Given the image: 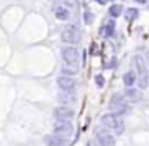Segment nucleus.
I'll return each mask as SVG.
<instances>
[{
  "label": "nucleus",
  "mask_w": 149,
  "mask_h": 146,
  "mask_svg": "<svg viewBox=\"0 0 149 146\" xmlns=\"http://www.w3.org/2000/svg\"><path fill=\"white\" fill-rule=\"evenodd\" d=\"M101 124L106 127V130H112L116 135H122L123 130H125V124L123 119L120 116H116L112 112H107L101 117Z\"/></svg>",
  "instance_id": "nucleus-1"
},
{
  "label": "nucleus",
  "mask_w": 149,
  "mask_h": 146,
  "mask_svg": "<svg viewBox=\"0 0 149 146\" xmlns=\"http://www.w3.org/2000/svg\"><path fill=\"white\" fill-rule=\"evenodd\" d=\"M109 111L116 116H123L128 112V103L120 93H114L109 100Z\"/></svg>",
  "instance_id": "nucleus-2"
},
{
  "label": "nucleus",
  "mask_w": 149,
  "mask_h": 146,
  "mask_svg": "<svg viewBox=\"0 0 149 146\" xmlns=\"http://www.w3.org/2000/svg\"><path fill=\"white\" fill-rule=\"evenodd\" d=\"M74 132V125L71 120H55L53 124V135L61 136V138H69Z\"/></svg>",
  "instance_id": "nucleus-3"
},
{
  "label": "nucleus",
  "mask_w": 149,
  "mask_h": 146,
  "mask_svg": "<svg viewBox=\"0 0 149 146\" xmlns=\"http://www.w3.org/2000/svg\"><path fill=\"white\" fill-rule=\"evenodd\" d=\"M133 61H135V66H136L138 74H139V90H143V88L148 87V77H149L148 68H146L144 58H143V56H139V55H136Z\"/></svg>",
  "instance_id": "nucleus-4"
},
{
  "label": "nucleus",
  "mask_w": 149,
  "mask_h": 146,
  "mask_svg": "<svg viewBox=\"0 0 149 146\" xmlns=\"http://www.w3.org/2000/svg\"><path fill=\"white\" fill-rule=\"evenodd\" d=\"M61 39L64 40L66 43H69V45H75V43L80 42L82 34H80V31H79L77 27L68 26V27H64V29L61 31Z\"/></svg>",
  "instance_id": "nucleus-5"
},
{
  "label": "nucleus",
  "mask_w": 149,
  "mask_h": 146,
  "mask_svg": "<svg viewBox=\"0 0 149 146\" xmlns=\"http://www.w3.org/2000/svg\"><path fill=\"white\" fill-rule=\"evenodd\" d=\"M61 55H63V59L68 64H74V66L80 64V53H79V50L75 47H64L61 50Z\"/></svg>",
  "instance_id": "nucleus-6"
},
{
  "label": "nucleus",
  "mask_w": 149,
  "mask_h": 146,
  "mask_svg": "<svg viewBox=\"0 0 149 146\" xmlns=\"http://www.w3.org/2000/svg\"><path fill=\"white\" fill-rule=\"evenodd\" d=\"M96 141L100 146H116V138H114V135L106 129H100L96 132Z\"/></svg>",
  "instance_id": "nucleus-7"
},
{
  "label": "nucleus",
  "mask_w": 149,
  "mask_h": 146,
  "mask_svg": "<svg viewBox=\"0 0 149 146\" xmlns=\"http://www.w3.org/2000/svg\"><path fill=\"white\" fill-rule=\"evenodd\" d=\"M74 109L69 106H58L53 111V116L56 120H72L74 119Z\"/></svg>",
  "instance_id": "nucleus-8"
},
{
  "label": "nucleus",
  "mask_w": 149,
  "mask_h": 146,
  "mask_svg": "<svg viewBox=\"0 0 149 146\" xmlns=\"http://www.w3.org/2000/svg\"><path fill=\"white\" fill-rule=\"evenodd\" d=\"M122 96L125 98L127 103H139V101H141V98H143V95H141V90H138V88L127 87V90L123 92Z\"/></svg>",
  "instance_id": "nucleus-9"
},
{
  "label": "nucleus",
  "mask_w": 149,
  "mask_h": 146,
  "mask_svg": "<svg viewBox=\"0 0 149 146\" xmlns=\"http://www.w3.org/2000/svg\"><path fill=\"white\" fill-rule=\"evenodd\" d=\"M58 85H59V88H61L63 92H72L75 88V80L71 77V75H64V74H61L58 77Z\"/></svg>",
  "instance_id": "nucleus-10"
},
{
  "label": "nucleus",
  "mask_w": 149,
  "mask_h": 146,
  "mask_svg": "<svg viewBox=\"0 0 149 146\" xmlns=\"http://www.w3.org/2000/svg\"><path fill=\"white\" fill-rule=\"evenodd\" d=\"M45 145L47 146H68V140L61 138V136H56V135H47Z\"/></svg>",
  "instance_id": "nucleus-11"
},
{
  "label": "nucleus",
  "mask_w": 149,
  "mask_h": 146,
  "mask_svg": "<svg viewBox=\"0 0 149 146\" xmlns=\"http://www.w3.org/2000/svg\"><path fill=\"white\" fill-rule=\"evenodd\" d=\"M55 16L58 18V20H61V21H66V20H69V10H68V7H55Z\"/></svg>",
  "instance_id": "nucleus-12"
},
{
  "label": "nucleus",
  "mask_w": 149,
  "mask_h": 146,
  "mask_svg": "<svg viewBox=\"0 0 149 146\" xmlns=\"http://www.w3.org/2000/svg\"><path fill=\"white\" fill-rule=\"evenodd\" d=\"M59 101L61 103H75V96L72 92H61L59 93Z\"/></svg>",
  "instance_id": "nucleus-13"
},
{
  "label": "nucleus",
  "mask_w": 149,
  "mask_h": 146,
  "mask_svg": "<svg viewBox=\"0 0 149 146\" xmlns=\"http://www.w3.org/2000/svg\"><path fill=\"white\" fill-rule=\"evenodd\" d=\"M136 82V77H135V72L133 71H128L125 72V75H123V84L127 85V87H132L133 84Z\"/></svg>",
  "instance_id": "nucleus-14"
},
{
  "label": "nucleus",
  "mask_w": 149,
  "mask_h": 146,
  "mask_svg": "<svg viewBox=\"0 0 149 146\" xmlns=\"http://www.w3.org/2000/svg\"><path fill=\"white\" fill-rule=\"evenodd\" d=\"M114 31V21H107V23L103 24V27H101V36H111Z\"/></svg>",
  "instance_id": "nucleus-15"
},
{
  "label": "nucleus",
  "mask_w": 149,
  "mask_h": 146,
  "mask_svg": "<svg viewBox=\"0 0 149 146\" xmlns=\"http://www.w3.org/2000/svg\"><path fill=\"white\" fill-rule=\"evenodd\" d=\"M79 71V66H74V64H63V72H64V75H74L77 74Z\"/></svg>",
  "instance_id": "nucleus-16"
},
{
  "label": "nucleus",
  "mask_w": 149,
  "mask_h": 146,
  "mask_svg": "<svg viewBox=\"0 0 149 146\" xmlns=\"http://www.w3.org/2000/svg\"><path fill=\"white\" fill-rule=\"evenodd\" d=\"M122 11H123V8H122V5H119V3H116V5H111L109 7V13H111V16H119V15H122Z\"/></svg>",
  "instance_id": "nucleus-17"
},
{
  "label": "nucleus",
  "mask_w": 149,
  "mask_h": 146,
  "mask_svg": "<svg viewBox=\"0 0 149 146\" xmlns=\"http://www.w3.org/2000/svg\"><path fill=\"white\" fill-rule=\"evenodd\" d=\"M136 16H138V10H136V8H128V10H127V18H128V20H135Z\"/></svg>",
  "instance_id": "nucleus-18"
},
{
  "label": "nucleus",
  "mask_w": 149,
  "mask_h": 146,
  "mask_svg": "<svg viewBox=\"0 0 149 146\" xmlns=\"http://www.w3.org/2000/svg\"><path fill=\"white\" fill-rule=\"evenodd\" d=\"M95 82H96L98 87H103V85H104V79H103V75H100V74L95 75Z\"/></svg>",
  "instance_id": "nucleus-19"
},
{
  "label": "nucleus",
  "mask_w": 149,
  "mask_h": 146,
  "mask_svg": "<svg viewBox=\"0 0 149 146\" xmlns=\"http://www.w3.org/2000/svg\"><path fill=\"white\" fill-rule=\"evenodd\" d=\"M85 21H87L88 24L91 23V15H90V11H85Z\"/></svg>",
  "instance_id": "nucleus-20"
},
{
  "label": "nucleus",
  "mask_w": 149,
  "mask_h": 146,
  "mask_svg": "<svg viewBox=\"0 0 149 146\" xmlns=\"http://www.w3.org/2000/svg\"><path fill=\"white\" fill-rule=\"evenodd\" d=\"M98 2H100V3H106V0H98Z\"/></svg>",
  "instance_id": "nucleus-21"
},
{
  "label": "nucleus",
  "mask_w": 149,
  "mask_h": 146,
  "mask_svg": "<svg viewBox=\"0 0 149 146\" xmlns=\"http://www.w3.org/2000/svg\"><path fill=\"white\" fill-rule=\"evenodd\" d=\"M136 2H139V3H144L146 0H136Z\"/></svg>",
  "instance_id": "nucleus-22"
},
{
  "label": "nucleus",
  "mask_w": 149,
  "mask_h": 146,
  "mask_svg": "<svg viewBox=\"0 0 149 146\" xmlns=\"http://www.w3.org/2000/svg\"><path fill=\"white\" fill-rule=\"evenodd\" d=\"M55 2H64V0H55Z\"/></svg>",
  "instance_id": "nucleus-23"
},
{
  "label": "nucleus",
  "mask_w": 149,
  "mask_h": 146,
  "mask_svg": "<svg viewBox=\"0 0 149 146\" xmlns=\"http://www.w3.org/2000/svg\"><path fill=\"white\" fill-rule=\"evenodd\" d=\"M148 61H149V53H148Z\"/></svg>",
  "instance_id": "nucleus-24"
}]
</instances>
